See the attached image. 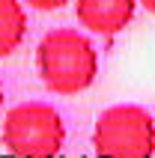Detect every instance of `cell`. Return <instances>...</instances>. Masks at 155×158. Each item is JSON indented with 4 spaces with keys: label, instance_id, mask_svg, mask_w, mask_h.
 <instances>
[{
    "label": "cell",
    "instance_id": "cell-3",
    "mask_svg": "<svg viewBox=\"0 0 155 158\" xmlns=\"http://www.w3.org/2000/svg\"><path fill=\"white\" fill-rule=\"evenodd\" d=\"M93 149L98 158H152L155 119L140 105H113L98 114L93 128Z\"/></svg>",
    "mask_w": 155,
    "mask_h": 158
},
{
    "label": "cell",
    "instance_id": "cell-6",
    "mask_svg": "<svg viewBox=\"0 0 155 158\" xmlns=\"http://www.w3.org/2000/svg\"><path fill=\"white\" fill-rule=\"evenodd\" d=\"M24 3L30 9H36V12H57V9H63L72 0H24Z\"/></svg>",
    "mask_w": 155,
    "mask_h": 158
},
{
    "label": "cell",
    "instance_id": "cell-7",
    "mask_svg": "<svg viewBox=\"0 0 155 158\" xmlns=\"http://www.w3.org/2000/svg\"><path fill=\"white\" fill-rule=\"evenodd\" d=\"M137 3L146 9V12H152V15H155V0H137Z\"/></svg>",
    "mask_w": 155,
    "mask_h": 158
},
{
    "label": "cell",
    "instance_id": "cell-8",
    "mask_svg": "<svg viewBox=\"0 0 155 158\" xmlns=\"http://www.w3.org/2000/svg\"><path fill=\"white\" fill-rule=\"evenodd\" d=\"M3 102H6V96H3V81H0V107H3Z\"/></svg>",
    "mask_w": 155,
    "mask_h": 158
},
{
    "label": "cell",
    "instance_id": "cell-4",
    "mask_svg": "<svg viewBox=\"0 0 155 158\" xmlns=\"http://www.w3.org/2000/svg\"><path fill=\"white\" fill-rule=\"evenodd\" d=\"M137 0H75V18L95 36H116L131 24Z\"/></svg>",
    "mask_w": 155,
    "mask_h": 158
},
{
    "label": "cell",
    "instance_id": "cell-1",
    "mask_svg": "<svg viewBox=\"0 0 155 158\" xmlns=\"http://www.w3.org/2000/svg\"><path fill=\"white\" fill-rule=\"evenodd\" d=\"M36 69L45 89L54 96H78L95 84L98 51L90 36L72 27H57L42 36L36 48Z\"/></svg>",
    "mask_w": 155,
    "mask_h": 158
},
{
    "label": "cell",
    "instance_id": "cell-2",
    "mask_svg": "<svg viewBox=\"0 0 155 158\" xmlns=\"http://www.w3.org/2000/svg\"><path fill=\"white\" fill-rule=\"evenodd\" d=\"M0 143L12 158H57L66 146V123L48 102H21L3 116Z\"/></svg>",
    "mask_w": 155,
    "mask_h": 158
},
{
    "label": "cell",
    "instance_id": "cell-5",
    "mask_svg": "<svg viewBox=\"0 0 155 158\" xmlns=\"http://www.w3.org/2000/svg\"><path fill=\"white\" fill-rule=\"evenodd\" d=\"M27 36V12L21 0H0V60L15 54Z\"/></svg>",
    "mask_w": 155,
    "mask_h": 158
}]
</instances>
